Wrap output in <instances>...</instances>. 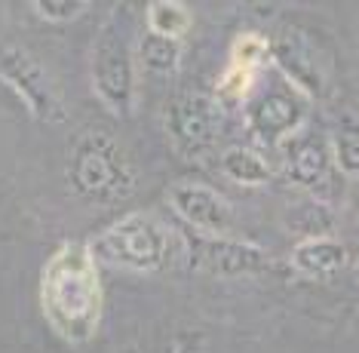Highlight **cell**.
<instances>
[{"instance_id":"obj_1","label":"cell","mask_w":359,"mask_h":353,"mask_svg":"<svg viewBox=\"0 0 359 353\" xmlns=\"http://www.w3.org/2000/svg\"><path fill=\"white\" fill-rule=\"evenodd\" d=\"M40 310L68 344H86L104 310L99 258L83 243H62L40 270Z\"/></svg>"},{"instance_id":"obj_2","label":"cell","mask_w":359,"mask_h":353,"mask_svg":"<svg viewBox=\"0 0 359 353\" xmlns=\"http://www.w3.org/2000/svg\"><path fill=\"white\" fill-rule=\"evenodd\" d=\"M68 182L93 203H120L135 191V166L111 135L86 133L71 151Z\"/></svg>"},{"instance_id":"obj_3","label":"cell","mask_w":359,"mask_h":353,"mask_svg":"<svg viewBox=\"0 0 359 353\" xmlns=\"http://www.w3.org/2000/svg\"><path fill=\"white\" fill-rule=\"evenodd\" d=\"M93 255L108 261L114 267H126V270H160L169 261L172 252V240L169 231L163 225H157L148 215H129L120 218L117 225H111L93 246Z\"/></svg>"},{"instance_id":"obj_4","label":"cell","mask_w":359,"mask_h":353,"mask_svg":"<svg viewBox=\"0 0 359 353\" xmlns=\"http://www.w3.org/2000/svg\"><path fill=\"white\" fill-rule=\"evenodd\" d=\"M93 86L104 108L114 111L120 120L133 114L135 105V65H133V49H129V37L117 22L99 34L93 53Z\"/></svg>"},{"instance_id":"obj_5","label":"cell","mask_w":359,"mask_h":353,"mask_svg":"<svg viewBox=\"0 0 359 353\" xmlns=\"http://www.w3.org/2000/svg\"><path fill=\"white\" fill-rule=\"evenodd\" d=\"M0 80L15 89V95L28 105V111L43 123H62L65 120V98L55 86L50 71L40 65L34 55L19 46L0 49Z\"/></svg>"},{"instance_id":"obj_6","label":"cell","mask_w":359,"mask_h":353,"mask_svg":"<svg viewBox=\"0 0 359 353\" xmlns=\"http://www.w3.org/2000/svg\"><path fill=\"white\" fill-rule=\"evenodd\" d=\"M166 126L178 147L187 154H200L218 135V108L206 93H182L166 108Z\"/></svg>"},{"instance_id":"obj_7","label":"cell","mask_w":359,"mask_h":353,"mask_svg":"<svg viewBox=\"0 0 359 353\" xmlns=\"http://www.w3.org/2000/svg\"><path fill=\"white\" fill-rule=\"evenodd\" d=\"M187 258L194 267L218 277L258 274L271 265L264 249L240 240H224V237H187Z\"/></svg>"},{"instance_id":"obj_8","label":"cell","mask_w":359,"mask_h":353,"mask_svg":"<svg viewBox=\"0 0 359 353\" xmlns=\"http://www.w3.org/2000/svg\"><path fill=\"white\" fill-rule=\"evenodd\" d=\"M169 206L203 237H222L231 227V206L212 187L175 185L169 191Z\"/></svg>"},{"instance_id":"obj_9","label":"cell","mask_w":359,"mask_h":353,"mask_svg":"<svg viewBox=\"0 0 359 353\" xmlns=\"http://www.w3.org/2000/svg\"><path fill=\"white\" fill-rule=\"evenodd\" d=\"M271 53H273L276 65L292 77V84L307 89L310 95H323L325 71L320 68V62H316L313 49L307 46L304 34H298V31H285L283 37H276L271 44Z\"/></svg>"},{"instance_id":"obj_10","label":"cell","mask_w":359,"mask_h":353,"mask_svg":"<svg viewBox=\"0 0 359 353\" xmlns=\"http://www.w3.org/2000/svg\"><path fill=\"white\" fill-rule=\"evenodd\" d=\"M285 172L295 185L320 191L329 178V147L313 135L285 142Z\"/></svg>"},{"instance_id":"obj_11","label":"cell","mask_w":359,"mask_h":353,"mask_svg":"<svg viewBox=\"0 0 359 353\" xmlns=\"http://www.w3.org/2000/svg\"><path fill=\"white\" fill-rule=\"evenodd\" d=\"M301 123V108L292 95L283 93H267L252 111V133H255L264 145L283 142L289 133Z\"/></svg>"},{"instance_id":"obj_12","label":"cell","mask_w":359,"mask_h":353,"mask_svg":"<svg viewBox=\"0 0 359 353\" xmlns=\"http://www.w3.org/2000/svg\"><path fill=\"white\" fill-rule=\"evenodd\" d=\"M292 265L310 277H329L347 265V246L338 240H329V237L304 240L292 249Z\"/></svg>"},{"instance_id":"obj_13","label":"cell","mask_w":359,"mask_h":353,"mask_svg":"<svg viewBox=\"0 0 359 353\" xmlns=\"http://www.w3.org/2000/svg\"><path fill=\"white\" fill-rule=\"evenodd\" d=\"M332 160L347 175H359V120L353 114H341L332 126Z\"/></svg>"},{"instance_id":"obj_14","label":"cell","mask_w":359,"mask_h":353,"mask_svg":"<svg viewBox=\"0 0 359 353\" xmlns=\"http://www.w3.org/2000/svg\"><path fill=\"white\" fill-rule=\"evenodd\" d=\"M224 172L227 178L236 185H246V187H258V185H267L273 178L271 166L264 163L261 154H255L252 147H231L224 154Z\"/></svg>"},{"instance_id":"obj_15","label":"cell","mask_w":359,"mask_h":353,"mask_svg":"<svg viewBox=\"0 0 359 353\" xmlns=\"http://www.w3.org/2000/svg\"><path fill=\"white\" fill-rule=\"evenodd\" d=\"M148 25L151 34L182 40L191 28V10L175 0H157V4H148Z\"/></svg>"},{"instance_id":"obj_16","label":"cell","mask_w":359,"mask_h":353,"mask_svg":"<svg viewBox=\"0 0 359 353\" xmlns=\"http://www.w3.org/2000/svg\"><path fill=\"white\" fill-rule=\"evenodd\" d=\"M138 59L148 71L157 74H172L178 68V59H182V44L160 34H144L142 44H138Z\"/></svg>"},{"instance_id":"obj_17","label":"cell","mask_w":359,"mask_h":353,"mask_svg":"<svg viewBox=\"0 0 359 353\" xmlns=\"http://www.w3.org/2000/svg\"><path fill=\"white\" fill-rule=\"evenodd\" d=\"M271 49L264 37L258 34H240L236 44L231 46V68H240V71H255V65L264 59V53Z\"/></svg>"},{"instance_id":"obj_18","label":"cell","mask_w":359,"mask_h":353,"mask_svg":"<svg viewBox=\"0 0 359 353\" xmlns=\"http://www.w3.org/2000/svg\"><path fill=\"white\" fill-rule=\"evenodd\" d=\"M89 10L83 0H37L34 13L46 22H74Z\"/></svg>"},{"instance_id":"obj_19","label":"cell","mask_w":359,"mask_h":353,"mask_svg":"<svg viewBox=\"0 0 359 353\" xmlns=\"http://www.w3.org/2000/svg\"><path fill=\"white\" fill-rule=\"evenodd\" d=\"M178 353H191V347H182V350H178Z\"/></svg>"},{"instance_id":"obj_20","label":"cell","mask_w":359,"mask_h":353,"mask_svg":"<svg viewBox=\"0 0 359 353\" xmlns=\"http://www.w3.org/2000/svg\"><path fill=\"white\" fill-rule=\"evenodd\" d=\"M356 277H359V265H356Z\"/></svg>"}]
</instances>
